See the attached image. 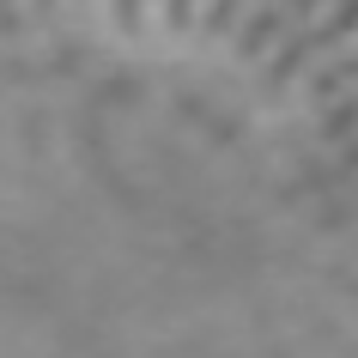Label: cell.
I'll list each match as a JSON object with an SVG mask.
<instances>
[{
    "label": "cell",
    "instance_id": "cell-6",
    "mask_svg": "<svg viewBox=\"0 0 358 358\" xmlns=\"http://www.w3.org/2000/svg\"><path fill=\"white\" fill-rule=\"evenodd\" d=\"M92 6H97V24H103V19H110V0H92Z\"/></svg>",
    "mask_w": 358,
    "mask_h": 358
},
{
    "label": "cell",
    "instance_id": "cell-2",
    "mask_svg": "<svg viewBox=\"0 0 358 358\" xmlns=\"http://www.w3.org/2000/svg\"><path fill=\"white\" fill-rule=\"evenodd\" d=\"M285 0H237V6H231V24H225V49L231 43H243L249 31H255V19H267V13H280Z\"/></svg>",
    "mask_w": 358,
    "mask_h": 358
},
{
    "label": "cell",
    "instance_id": "cell-5",
    "mask_svg": "<svg viewBox=\"0 0 358 358\" xmlns=\"http://www.w3.org/2000/svg\"><path fill=\"white\" fill-rule=\"evenodd\" d=\"M213 6H219V0H189V31H201V24H207Z\"/></svg>",
    "mask_w": 358,
    "mask_h": 358
},
{
    "label": "cell",
    "instance_id": "cell-3",
    "mask_svg": "<svg viewBox=\"0 0 358 358\" xmlns=\"http://www.w3.org/2000/svg\"><path fill=\"white\" fill-rule=\"evenodd\" d=\"M352 103H358V73H352V79H340L334 92H328L316 110H310V122H316V115H334V110H352Z\"/></svg>",
    "mask_w": 358,
    "mask_h": 358
},
{
    "label": "cell",
    "instance_id": "cell-1",
    "mask_svg": "<svg viewBox=\"0 0 358 358\" xmlns=\"http://www.w3.org/2000/svg\"><path fill=\"white\" fill-rule=\"evenodd\" d=\"M352 61H358V24H346L340 37L316 43V49H310V55L298 61V73L285 79V115H292V110L303 103V92H310V85H316L322 73H334V67H352Z\"/></svg>",
    "mask_w": 358,
    "mask_h": 358
},
{
    "label": "cell",
    "instance_id": "cell-4",
    "mask_svg": "<svg viewBox=\"0 0 358 358\" xmlns=\"http://www.w3.org/2000/svg\"><path fill=\"white\" fill-rule=\"evenodd\" d=\"M164 13H170V0H140V31L158 37V31H164Z\"/></svg>",
    "mask_w": 358,
    "mask_h": 358
}]
</instances>
